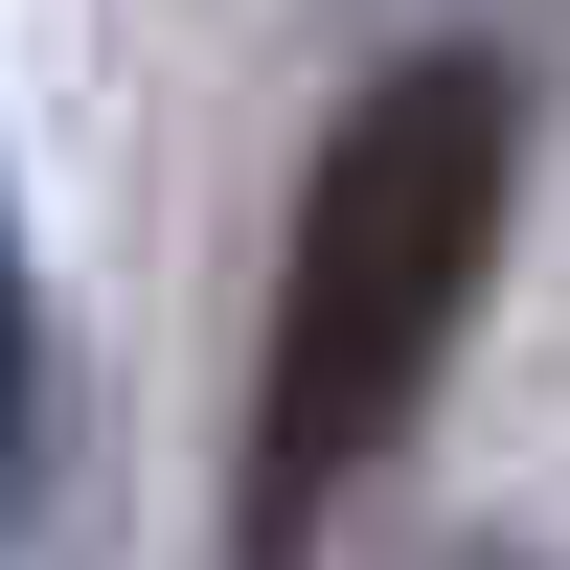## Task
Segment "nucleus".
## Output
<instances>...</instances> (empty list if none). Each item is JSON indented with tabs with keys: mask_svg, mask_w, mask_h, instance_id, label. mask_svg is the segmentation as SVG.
<instances>
[{
	"mask_svg": "<svg viewBox=\"0 0 570 570\" xmlns=\"http://www.w3.org/2000/svg\"><path fill=\"white\" fill-rule=\"evenodd\" d=\"M69 456V389H46V274H23V206H0V502H46Z\"/></svg>",
	"mask_w": 570,
	"mask_h": 570,
	"instance_id": "obj_2",
	"label": "nucleus"
},
{
	"mask_svg": "<svg viewBox=\"0 0 570 570\" xmlns=\"http://www.w3.org/2000/svg\"><path fill=\"white\" fill-rule=\"evenodd\" d=\"M502 183H525V91L480 46H411L389 91H343L297 183V252H274V365H252V456H228V570H320L389 434L434 411L456 320L502 274Z\"/></svg>",
	"mask_w": 570,
	"mask_h": 570,
	"instance_id": "obj_1",
	"label": "nucleus"
}]
</instances>
